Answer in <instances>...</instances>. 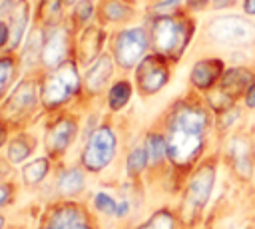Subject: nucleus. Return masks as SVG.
Here are the masks:
<instances>
[{
    "mask_svg": "<svg viewBox=\"0 0 255 229\" xmlns=\"http://www.w3.org/2000/svg\"><path fill=\"white\" fill-rule=\"evenodd\" d=\"M255 82V72L247 66H233L229 70L223 72L221 80H219V90H223L225 94H229L231 98H243L245 92L249 90V86Z\"/></svg>",
    "mask_w": 255,
    "mask_h": 229,
    "instance_id": "nucleus-11",
    "label": "nucleus"
},
{
    "mask_svg": "<svg viewBox=\"0 0 255 229\" xmlns=\"http://www.w3.org/2000/svg\"><path fill=\"white\" fill-rule=\"evenodd\" d=\"M213 2V8L215 10H223V8H229L235 4V0H211Z\"/></svg>",
    "mask_w": 255,
    "mask_h": 229,
    "instance_id": "nucleus-33",
    "label": "nucleus"
},
{
    "mask_svg": "<svg viewBox=\"0 0 255 229\" xmlns=\"http://www.w3.org/2000/svg\"><path fill=\"white\" fill-rule=\"evenodd\" d=\"M193 36V20L185 16H159L153 22L151 38L159 56L177 60Z\"/></svg>",
    "mask_w": 255,
    "mask_h": 229,
    "instance_id": "nucleus-2",
    "label": "nucleus"
},
{
    "mask_svg": "<svg viewBox=\"0 0 255 229\" xmlns=\"http://www.w3.org/2000/svg\"><path fill=\"white\" fill-rule=\"evenodd\" d=\"M243 102H245V108H249V110H255V82L249 86V90L245 92V96H243Z\"/></svg>",
    "mask_w": 255,
    "mask_h": 229,
    "instance_id": "nucleus-32",
    "label": "nucleus"
},
{
    "mask_svg": "<svg viewBox=\"0 0 255 229\" xmlns=\"http://www.w3.org/2000/svg\"><path fill=\"white\" fill-rule=\"evenodd\" d=\"M215 177H217V165L213 159L203 161L193 171L181 201V217L185 221H193L199 215V211L207 205L215 185Z\"/></svg>",
    "mask_w": 255,
    "mask_h": 229,
    "instance_id": "nucleus-3",
    "label": "nucleus"
},
{
    "mask_svg": "<svg viewBox=\"0 0 255 229\" xmlns=\"http://www.w3.org/2000/svg\"><path fill=\"white\" fill-rule=\"evenodd\" d=\"M173 227H175V217L167 209H161V211L153 213L149 217V221L145 225H139L137 229H173Z\"/></svg>",
    "mask_w": 255,
    "mask_h": 229,
    "instance_id": "nucleus-23",
    "label": "nucleus"
},
{
    "mask_svg": "<svg viewBox=\"0 0 255 229\" xmlns=\"http://www.w3.org/2000/svg\"><path fill=\"white\" fill-rule=\"evenodd\" d=\"M8 38H10V32H8V26L0 22V46H4Z\"/></svg>",
    "mask_w": 255,
    "mask_h": 229,
    "instance_id": "nucleus-35",
    "label": "nucleus"
},
{
    "mask_svg": "<svg viewBox=\"0 0 255 229\" xmlns=\"http://www.w3.org/2000/svg\"><path fill=\"white\" fill-rule=\"evenodd\" d=\"M209 125L207 110L201 104L179 102L167 123V157L173 165L187 169L201 155L205 147V133Z\"/></svg>",
    "mask_w": 255,
    "mask_h": 229,
    "instance_id": "nucleus-1",
    "label": "nucleus"
},
{
    "mask_svg": "<svg viewBox=\"0 0 255 229\" xmlns=\"http://www.w3.org/2000/svg\"><path fill=\"white\" fill-rule=\"evenodd\" d=\"M70 229H90V225H88L84 219H80V221H78V223H74Z\"/></svg>",
    "mask_w": 255,
    "mask_h": 229,
    "instance_id": "nucleus-39",
    "label": "nucleus"
},
{
    "mask_svg": "<svg viewBox=\"0 0 255 229\" xmlns=\"http://www.w3.org/2000/svg\"><path fill=\"white\" fill-rule=\"evenodd\" d=\"M179 2H183V0H163L159 6H161V8H173V6H177Z\"/></svg>",
    "mask_w": 255,
    "mask_h": 229,
    "instance_id": "nucleus-37",
    "label": "nucleus"
},
{
    "mask_svg": "<svg viewBox=\"0 0 255 229\" xmlns=\"http://www.w3.org/2000/svg\"><path fill=\"white\" fill-rule=\"evenodd\" d=\"M74 133H76V125L70 119H62L54 123L46 133V149L52 155H60L72 143Z\"/></svg>",
    "mask_w": 255,
    "mask_h": 229,
    "instance_id": "nucleus-13",
    "label": "nucleus"
},
{
    "mask_svg": "<svg viewBox=\"0 0 255 229\" xmlns=\"http://www.w3.org/2000/svg\"><path fill=\"white\" fill-rule=\"evenodd\" d=\"M207 36L227 48H247L255 44V24L243 16H219L209 22Z\"/></svg>",
    "mask_w": 255,
    "mask_h": 229,
    "instance_id": "nucleus-4",
    "label": "nucleus"
},
{
    "mask_svg": "<svg viewBox=\"0 0 255 229\" xmlns=\"http://www.w3.org/2000/svg\"><path fill=\"white\" fill-rule=\"evenodd\" d=\"M80 86V78L76 72V64L64 62L60 68H56L54 74H50L44 80L42 86V102L48 108L64 104Z\"/></svg>",
    "mask_w": 255,
    "mask_h": 229,
    "instance_id": "nucleus-5",
    "label": "nucleus"
},
{
    "mask_svg": "<svg viewBox=\"0 0 255 229\" xmlns=\"http://www.w3.org/2000/svg\"><path fill=\"white\" fill-rule=\"evenodd\" d=\"M114 151H116V137H114L112 129L100 127L90 135V139L84 147V153H82V163L90 171H100L102 167H106L112 161Z\"/></svg>",
    "mask_w": 255,
    "mask_h": 229,
    "instance_id": "nucleus-6",
    "label": "nucleus"
},
{
    "mask_svg": "<svg viewBox=\"0 0 255 229\" xmlns=\"http://www.w3.org/2000/svg\"><path fill=\"white\" fill-rule=\"evenodd\" d=\"M14 72H16L14 60L12 58H0V96L10 86V82L14 78Z\"/></svg>",
    "mask_w": 255,
    "mask_h": 229,
    "instance_id": "nucleus-27",
    "label": "nucleus"
},
{
    "mask_svg": "<svg viewBox=\"0 0 255 229\" xmlns=\"http://www.w3.org/2000/svg\"><path fill=\"white\" fill-rule=\"evenodd\" d=\"M243 12L247 16H255V0H243Z\"/></svg>",
    "mask_w": 255,
    "mask_h": 229,
    "instance_id": "nucleus-34",
    "label": "nucleus"
},
{
    "mask_svg": "<svg viewBox=\"0 0 255 229\" xmlns=\"http://www.w3.org/2000/svg\"><path fill=\"white\" fill-rule=\"evenodd\" d=\"M94 203H96V207L100 209V211H104V213H116L118 209H116V201L110 197V195H106V193H98L96 197H94Z\"/></svg>",
    "mask_w": 255,
    "mask_h": 229,
    "instance_id": "nucleus-30",
    "label": "nucleus"
},
{
    "mask_svg": "<svg viewBox=\"0 0 255 229\" xmlns=\"http://www.w3.org/2000/svg\"><path fill=\"white\" fill-rule=\"evenodd\" d=\"M32 149H34V143H32L28 137L20 135V137H16V139L10 143L8 155H10V159H12L14 163H20V161H24V159L30 155Z\"/></svg>",
    "mask_w": 255,
    "mask_h": 229,
    "instance_id": "nucleus-22",
    "label": "nucleus"
},
{
    "mask_svg": "<svg viewBox=\"0 0 255 229\" xmlns=\"http://www.w3.org/2000/svg\"><path fill=\"white\" fill-rule=\"evenodd\" d=\"M4 139H6V127L0 123V145L4 143Z\"/></svg>",
    "mask_w": 255,
    "mask_h": 229,
    "instance_id": "nucleus-40",
    "label": "nucleus"
},
{
    "mask_svg": "<svg viewBox=\"0 0 255 229\" xmlns=\"http://www.w3.org/2000/svg\"><path fill=\"white\" fill-rule=\"evenodd\" d=\"M128 8L124 6V4H120L118 0H108L106 4H104V16L108 18V20H122V18H126L128 16Z\"/></svg>",
    "mask_w": 255,
    "mask_h": 229,
    "instance_id": "nucleus-28",
    "label": "nucleus"
},
{
    "mask_svg": "<svg viewBox=\"0 0 255 229\" xmlns=\"http://www.w3.org/2000/svg\"><path fill=\"white\" fill-rule=\"evenodd\" d=\"M10 199V187L8 185H0V205H4Z\"/></svg>",
    "mask_w": 255,
    "mask_h": 229,
    "instance_id": "nucleus-36",
    "label": "nucleus"
},
{
    "mask_svg": "<svg viewBox=\"0 0 255 229\" xmlns=\"http://www.w3.org/2000/svg\"><path fill=\"white\" fill-rule=\"evenodd\" d=\"M145 151L149 157V163H161L167 155V139L159 133H149L145 139Z\"/></svg>",
    "mask_w": 255,
    "mask_h": 229,
    "instance_id": "nucleus-18",
    "label": "nucleus"
},
{
    "mask_svg": "<svg viewBox=\"0 0 255 229\" xmlns=\"http://www.w3.org/2000/svg\"><path fill=\"white\" fill-rule=\"evenodd\" d=\"M68 54V34L64 28H52L42 48V60L48 68H60Z\"/></svg>",
    "mask_w": 255,
    "mask_h": 229,
    "instance_id": "nucleus-12",
    "label": "nucleus"
},
{
    "mask_svg": "<svg viewBox=\"0 0 255 229\" xmlns=\"http://www.w3.org/2000/svg\"><path fill=\"white\" fill-rule=\"evenodd\" d=\"M76 20L78 22H84V20H88L90 16H92V6L88 4V2H80V4H76Z\"/></svg>",
    "mask_w": 255,
    "mask_h": 229,
    "instance_id": "nucleus-31",
    "label": "nucleus"
},
{
    "mask_svg": "<svg viewBox=\"0 0 255 229\" xmlns=\"http://www.w3.org/2000/svg\"><path fill=\"white\" fill-rule=\"evenodd\" d=\"M48 169H50V163H48V159H46V157L34 159V161H32L30 165H26V167H24V171H22L24 181H26L28 185H34V183H38V181H42V179L46 177Z\"/></svg>",
    "mask_w": 255,
    "mask_h": 229,
    "instance_id": "nucleus-21",
    "label": "nucleus"
},
{
    "mask_svg": "<svg viewBox=\"0 0 255 229\" xmlns=\"http://www.w3.org/2000/svg\"><path fill=\"white\" fill-rule=\"evenodd\" d=\"M203 2H207V0H199V4H203Z\"/></svg>",
    "mask_w": 255,
    "mask_h": 229,
    "instance_id": "nucleus-42",
    "label": "nucleus"
},
{
    "mask_svg": "<svg viewBox=\"0 0 255 229\" xmlns=\"http://www.w3.org/2000/svg\"><path fill=\"white\" fill-rule=\"evenodd\" d=\"M131 98V86L128 82H118L112 86L110 90V96H108V104L112 110H120L124 108Z\"/></svg>",
    "mask_w": 255,
    "mask_h": 229,
    "instance_id": "nucleus-20",
    "label": "nucleus"
},
{
    "mask_svg": "<svg viewBox=\"0 0 255 229\" xmlns=\"http://www.w3.org/2000/svg\"><path fill=\"white\" fill-rule=\"evenodd\" d=\"M82 185H84V177L78 169H68L58 179V189L62 195H74L82 189Z\"/></svg>",
    "mask_w": 255,
    "mask_h": 229,
    "instance_id": "nucleus-19",
    "label": "nucleus"
},
{
    "mask_svg": "<svg viewBox=\"0 0 255 229\" xmlns=\"http://www.w3.org/2000/svg\"><path fill=\"white\" fill-rule=\"evenodd\" d=\"M2 225H4V217L0 215V229H2Z\"/></svg>",
    "mask_w": 255,
    "mask_h": 229,
    "instance_id": "nucleus-41",
    "label": "nucleus"
},
{
    "mask_svg": "<svg viewBox=\"0 0 255 229\" xmlns=\"http://www.w3.org/2000/svg\"><path fill=\"white\" fill-rule=\"evenodd\" d=\"M169 80V68L163 56H147L141 60L137 68V86L141 94H155L159 92Z\"/></svg>",
    "mask_w": 255,
    "mask_h": 229,
    "instance_id": "nucleus-8",
    "label": "nucleus"
},
{
    "mask_svg": "<svg viewBox=\"0 0 255 229\" xmlns=\"http://www.w3.org/2000/svg\"><path fill=\"white\" fill-rule=\"evenodd\" d=\"M223 72H225V66H223L221 58H203V60H197L193 64L191 74H189V82L195 90L207 92L215 84H219Z\"/></svg>",
    "mask_w": 255,
    "mask_h": 229,
    "instance_id": "nucleus-9",
    "label": "nucleus"
},
{
    "mask_svg": "<svg viewBox=\"0 0 255 229\" xmlns=\"http://www.w3.org/2000/svg\"><path fill=\"white\" fill-rule=\"evenodd\" d=\"M227 155H229L233 173H235L241 181L251 179V173H253V157H251L249 139H247L245 135H235V137H231L229 147H227Z\"/></svg>",
    "mask_w": 255,
    "mask_h": 229,
    "instance_id": "nucleus-10",
    "label": "nucleus"
},
{
    "mask_svg": "<svg viewBox=\"0 0 255 229\" xmlns=\"http://www.w3.org/2000/svg\"><path fill=\"white\" fill-rule=\"evenodd\" d=\"M145 50H147L145 32L141 28H129V30H124L118 36L116 46H114V56H116L120 66L131 68L143 58Z\"/></svg>",
    "mask_w": 255,
    "mask_h": 229,
    "instance_id": "nucleus-7",
    "label": "nucleus"
},
{
    "mask_svg": "<svg viewBox=\"0 0 255 229\" xmlns=\"http://www.w3.org/2000/svg\"><path fill=\"white\" fill-rule=\"evenodd\" d=\"M207 102H209V108H211L215 114H221V112H225V110H229V108L235 106V98H231V96L225 94L223 90H217V92L209 94Z\"/></svg>",
    "mask_w": 255,
    "mask_h": 229,
    "instance_id": "nucleus-24",
    "label": "nucleus"
},
{
    "mask_svg": "<svg viewBox=\"0 0 255 229\" xmlns=\"http://www.w3.org/2000/svg\"><path fill=\"white\" fill-rule=\"evenodd\" d=\"M100 44H102V32L98 28H88L82 38H80V44H78V58L82 64H88L96 58L98 50H100Z\"/></svg>",
    "mask_w": 255,
    "mask_h": 229,
    "instance_id": "nucleus-16",
    "label": "nucleus"
},
{
    "mask_svg": "<svg viewBox=\"0 0 255 229\" xmlns=\"http://www.w3.org/2000/svg\"><path fill=\"white\" fill-rule=\"evenodd\" d=\"M60 12H62V0H44L42 2L40 14L46 24H56L60 18Z\"/></svg>",
    "mask_w": 255,
    "mask_h": 229,
    "instance_id": "nucleus-25",
    "label": "nucleus"
},
{
    "mask_svg": "<svg viewBox=\"0 0 255 229\" xmlns=\"http://www.w3.org/2000/svg\"><path fill=\"white\" fill-rule=\"evenodd\" d=\"M128 209H129L128 201H122V203H120V207H118V211H116V215H124V213H126Z\"/></svg>",
    "mask_w": 255,
    "mask_h": 229,
    "instance_id": "nucleus-38",
    "label": "nucleus"
},
{
    "mask_svg": "<svg viewBox=\"0 0 255 229\" xmlns=\"http://www.w3.org/2000/svg\"><path fill=\"white\" fill-rule=\"evenodd\" d=\"M112 70H114L112 60H110L108 56H102V58L96 62V66H94V68L88 72V76H86V88H88V92H92V94L100 92V90L108 84V80H110V76H112Z\"/></svg>",
    "mask_w": 255,
    "mask_h": 229,
    "instance_id": "nucleus-15",
    "label": "nucleus"
},
{
    "mask_svg": "<svg viewBox=\"0 0 255 229\" xmlns=\"http://www.w3.org/2000/svg\"><path fill=\"white\" fill-rule=\"evenodd\" d=\"M28 4L22 0L16 8H14V14H12V30H10V42L12 46L16 48L22 40V34L26 30V24H28Z\"/></svg>",
    "mask_w": 255,
    "mask_h": 229,
    "instance_id": "nucleus-17",
    "label": "nucleus"
},
{
    "mask_svg": "<svg viewBox=\"0 0 255 229\" xmlns=\"http://www.w3.org/2000/svg\"><path fill=\"white\" fill-rule=\"evenodd\" d=\"M147 161H149V157H147L145 147H137V149H133L128 155V169L131 173H139V171H143V167L147 165Z\"/></svg>",
    "mask_w": 255,
    "mask_h": 229,
    "instance_id": "nucleus-26",
    "label": "nucleus"
},
{
    "mask_svg": "<svg viewBox=\"0 0 255 229\" xmlns=\"http://www.w3.org/2000/svg\"><path fill=\"white\" fill-rule=\"evenodd\" d=\"M36 104V84L34 82H22L16 92L10 96V100L6 102V114H26L30 108H34Z\"/></svg>",
    "mask_w": 255,
    "mask_h": 229,
    "instance_id": "nucleus-14",
    "label": "nucleus"
},
{
    "mask_svg": "<svg viewBox=\"0 0 255 229\" xmlns=\"http://www.w3.org/2000/svg\"><path fill=\"white\" fill-rule=\"evenodd\" d=\"M239 115H241V110H239L237 106H233V108H229V110L217 114V119H219V125L225 129V127H231V125L239 119Z\"/></svg>",
    "mask_w": 255,
    "mask_h": 229,
    "instance_id": "nucleus-29",
    "label": "nucleus"
}]
</instances>
